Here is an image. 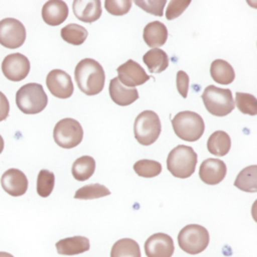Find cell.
Listing matches in <instances>:
<instances>
[{
    "label": "cell",
    "instance_id": "6da1fadb",
    "mask_svg": "<svg viewBox=\"0 0 257 257\" xmlns=\"http://www.w3.org/2000/svg\"><path fill=\"white\" fill-rule=\"evenodd\" d=\"M74 78L78 88L86 95H95L104 87V70L99 62L92 58H84L76 64Z\"/></svg>",
    "mask_w": 257,
    "mask_h": 257
},
{
    "label": "cell",
    "instance_id": "7a4b0ae2",
    "mask_svg": "<svg viewBox=\"0 0 257 257\" xmlns=\"http://www.w3.org/2000/svg\"><path fill=\"white\" fill-rule=\"evenodd\" d=\"M197 165V154L193 148L179 145L168 155V171L176 178L186 179L193 175Z\"/></svg>",
    "mask_w": 257,
    "mask_h": 257
},
{
    "label": "cell",
    "instance_id": "3957f363",
    "mask_svg": "<svg viewBox=\"0 0 257 257\" xmlns=\"http://www.w3.org/2000/svg\"><path fill=\"white\" fill-rule=\"evenodd\" d=\"M17 107L26 114H35L42 111L48 102L43 86L39 83H27L16 92Z\"/></svg>",
    "mask_w": 257,
    "mask_h": 257
},
{
    "label": "cell",
    "instance_id": "277c9868",
    "mask_svg": "<svg viewBox=\"0 0 257 257\" xmlns=\"http://www.w3.org/2000/svg\"><path fill=\"white\" fill-rule=\"evenodd\" d=\"M175 134L186 142H196L204 134L205 123L197 112L185 110L178 112L172 119Z\"/></svg>",
    "mask_w": 257,
    "mask_h": 257
},
{
    "label": "cell",
    "instance_id": "5b68a950",
    "mask_svg": "<svg viewBox=\"0 0 257 257\" xmlns=\"http://www.w3.org/2000/svg\"><path fill=\"white\" fill-rule=\"evenodd\" d=\"M202 99L206 109L216 116H225L235 107L232 92L228 88L209 85L205 88Z\"/></svg>",
    "mask_w": 257,
    "mask_h": 257
},
{
    "label": "cell",
    "instance_id": "8992f818",
    "mask_svg": "<svg viewBox=\"0 0 257 257\" xmlns=\"http://www.w3.org/2000/svg\"><path fill=\"white\" fill-rule=\"evenodd\" d=\"M210 241L208 230L197 224H189L185 226L178 235V243L180 248L188 254L196 255L204 251Z\"/></svg>",
    "mask_w": 257,
    "mask_h": 257
},
{
    "label": "cell",
    "instance_id": "52a82bcc",
    "mask_svg": "<svg viewBox=\"0 0 257 257\" xmlns=\"http://www.w3.org/2000/svg\"><path fill=\"white\" fill-rule=\"evenodd\" d=\"M162 125L159 115L153 110H144L136 118L134 133L137 141L143 146L154 144L160 134Z\"/></svg>",
    "mask_w": 257,
    "mask_h": 257
},
{
    "label": "cell",
    "instance_id": "ba28073f",
    "mask_svg": "<svg viewBox=\"0 0 257 257\" xmlns=\"http://www.w3.org/2000/svg\"><path fill=\"white\" fill-rule=\"evenodd\" d=\"M82 138V126L77 120L70 117L60 119L53 128L54 142L63 149H72L78 146Z\"/></svg>",
    "mask_w": 257,
    "mask_h": 257
},
{
    "label": "cell",
    "instance_id": "9c48e42d",
    "mask_svg": "<svg viewBox=\"0 0 257 257\" xmlns=\"http://www.w3.org/2000/svg\"><path fill=\"white\" fill-rule=\"evenodd\" d=\"M26 38L24 25L15 18H4L0 21V44L9 49L23 45Z\"/></svg>",
    "mask_w": 257,
    "mask_h": 257
},
{
    "label": "cell",
    "instance_id": "30bf717a",
    "mask_svg": "<svg viewBox=\"0 0 257 257\" xmlns=\"http://www.w3.org/2000/svg\"><path fill=\"white\" fill-rule=\"evenodd\" d=\"M1 69L7 79L11 81H20L28 75L30 62L25 55L16 52L5 56L1 64Z\"/></svg>",
    "mask_w": 257,
    "mask_h": 257
},
{
    "label": "cell",
    "instance_id": "8fae6325",
    "mask_svg": "<svg viewBox=\"0 0 257 257\" xmlns=\"http://www.w3.org/2000/svg\"><path fill=\"white\" fill-rule=\"evenodd\" d=\"M46 85L50 93L58 98H68L73 93L70 75L61 69H52L46 76Z\"/></svg>",
    "mask_w": 257,
    "mask_h": 257
},
{
    "label": "cell",
    "instance_id": "7c38bea8",
    "mask_svg": "<svg viewBox=\"0 0 257 257\" xmlns=\"http://www.w3.org/2000/svg\"><path fill=\"white\" fill-rule=\"evenodd\" d=\"M116 72L120 83L131 87L142 85L150 79V75L146 73L145 69L133 59L120 64L116 68Z\"/></svg>",
    "mask_w": 257,
    "mask_h": 257
},
{
    "label": "cell",
    "instance_id": "4fadbf2b",
    "mask_svg": "<svg viewBox=\"0 0 257 257\" xmlns=\"http://www.w3.org/2000/svg\"><path fill=\"white\" fill-rule=\"evenodd\" d=\"M174 250L172 237L165 233H155L145 242L147 257H172Z\"/></svg>",
    "mask_w": 257,
    "mask_h": 257
},
{
    "label": "cell",
    "instance_id": "5bb4252c",
    "mask_svg": "<svg viewBox=\"0 0 257 257\" xmlns=\"http://www.w3.org/2000/svg\"><path fill=\"white\" fill-rule=\"evenodd\" d=\"M227 173L225 163L219 159L209 158L203 161L199 169L201 181L207 185H217L221 183Z\"/></svg>",
    "mask_w": 257,
    "mask_h": 257
},
{
    "label": "cell",
    "instance_id": "9a60e30c",
    "mask_svg": "<svg viewBox=\"0 0 257 257\" xmlns=\"http://www.w3.org/2000/svg\"><path fill=\"white\" fill-rule=\"evenodd\" d=\"M3 190L13 197H19L26 193L28 180L25 174L18 169H8L1 177Z\"/></svg>",
    "mask_w": 257,
    "mask_h": 257
},
{
    "label": "cell",
    "instance_id": "2e32d148",
    "mask_svg": "<svg viewBox=\"0 0 257 257\" xmlns=\"http://www.w3.org/2000/svg\"><path fill=\"white\" fill-rule=\"evenodd\" d=\"M72 10L78 20L92 23L101 15V3L99 0H74Z\"/></svg>",
    "mask_w": 257,
    "mask_h": 257
},
{
    "label": "cell",
    "instance_id": "e0dca14e",
    "mask_svg": "<svg viewBox=\"0 0 257 257\" xmlns=\"http://www.w3.org/2000/svg\"><path fill=\"white\" fill-rule=\"evenodd\" d=\"M43 21L50 26H57L65 21L68 16V7L64 1L49 0L41 11Z\"/></svg>",
    "mask_w": 257,
    "mask_h": 257
},
{
    "label": "cell",
    "instance_id": "ac0fdd59",
    "mask_svg": "<svg viewBox=\"0 0 257 257\" xmlns=\"http://www.w3.org/2000/svg\"><path fill=\"white\" fill-rule=\"evenodd\" d=\"M108 91L112 101L120 106H125L139 98V92L137 88H128L120 83L117 77L110 79Z\"/></svg>",
    "mask_w": 257,
    "mask_h": 257
},
{
    "label": "cell",
    "instance_id": "d6986e66",
    "mask_svg": "<svg viewBox=\"0 0 257 257\" xmlns=\"http://www.w3.org/2000/svg\"><path fill=\"white\" fill-rule=\"evenodd\" d=\"M143 38L149 47H160L164 45L168 39V29L166 25L160 21L150 22L144 28Z\"/></svg>",
    "mask_w": 257,
    "mask_h": 257
},
{
    "label": "cell",
    "instance_id": "ffe728a7",
    "mask_svg": "<svg viewBox=\"0 0 257 257\" xmlns=\"http://www.w3.org/2000/svg\"><path fill=\"white\" fill-rule=\"evenodd\" d=\"M56 251L60 255H77L88 251L89 240L83 236H73L59 240L56 244Z\"/></svg>",
    "mask_w": 257,
    "mask_h": 257
},
{
    "label": "cell",
    "instance_id": "44dd1931",
    "mask_svg": "<svg viewBox=\"0 0 257 257\" xmlns=\"http://www.w3.org/2000/svg\"><path fill=\"white\" fill-rule=\"evenodd\" d=\"M143 61L152 73H160L169 66L168 54L161 48H152L143 56Z\"/></svg>",
    "mask_w": 257,
    "mask_h": 257
},
{
    "label": "cell",
    "instance_id": "7402d4cb",
    "mask_svg": "<svg viewBox=\"0 0 257 257\" xmlns=\"http://www.w3.org/2000/svg\"><path fill=\"white\" fill-rule=\"evenodd\" d=\"M210 74L213 80L220 84H230L235 78L233 67L223 59H216L211 63Z\"/></svg>",
    "mask_w": 257,
    "mask_h": 257
},
{
    "label": "cell",
    "instance_id": "603a6c76",
    "mask_svg": "<svg viewBox=\"0 0 257 257\" xmlns=\"http://www.w3.org/2000/svg\"><path fill=\"white\" fill-rule=\"evenodd\" d=\"M231 148V139L229 135L223 131L214 132L208 139L207 149L209 153L217 156L223 157L227 155Z\"/></svg>",
    "mask_w": 257,
    "mask_h": 257
},
{
    "label": "cell",
    "instance_id": "cb8c5ba5",
    "mask_svg": "<svg viewBox=\"0 0 257 257\" xmlns=\"http://www.w3.org/2000/svg\"><path fill=\"white\" fill-rule=\"evenodd\" d=\"M234 185L241 191L255 193L257 191V166L252 165L243 169L238 174Z\"/></svg>",
    "mask_w": 257,
    "mask_h": 257
},
{
    "label": "cell",
    "instance_id": "d4e9b609",
    "mask_svg": "<svg viewBox=\"0 0 257 257\" xmlns=\"http://www.w3.org/2000/svg\"><path fill=\"white\" fill-rule=\"evenodd\" d=\"M95 161L90 156H82L74 161L71 168L72 176L77 181L88 180L94 173Z\"/></svg>",
    "mask_w": 257,
    "mask_h": 257
},
{
    "label": "cell",
    "instance_id": "484cf974",
    "mask_svg": "<svg viewBox=\"0 0 257 257\" xmlns=\"http://www.w3.org/2000/svg\"><path fill=\"white\" fill-rule=\"evenodd\" d=\"M110 257H141V249L137 241L131 238L119 239L112 245Z\"/></svg>",
    "mask_w": 257,
    "mask_h": 257
},
{
    "label": "cell",
    "instance_id": "4316f807",
    "mask_svg": "<svg viewBox=\"0 0 257 257\" xmlns=\"http://www.w3.org/2000/svg\"><path fill=\"white\" fill-rule=\"evenodd\" d=\"M87 34V30L83 26L75 23L67 24L60 30V35L62 39L72 45L82 44L85 41Z\"/></svg>",
    "mask_w": 257,
    "mask_h": 257
},
{
    "label": "cell",
    "instance_id": "83f0119b",
    "mask_svg": "<svg viewBox=\"0 0 257 257\" xmlns=\"http://www.w3.org/2000/svg\"><path fill=\"white\" fill-rule=\"evenodd\" d=\"M108 195H110V191L103 185L90 184L78 189L74 194V198L79 200H92Z\"/></svg>",
    "mask_w": 257,
    "mask_h": 257
},
{
    "label": "cell",
    "instance_id": "f1b7e54d",
    "mask_svg": "<svg viewBox=\"0 0 257 257\" xmlns=\"http://www.w3.org/2000/svg\"><path fill=\"white\" fill-rule=\"evenodd\" d=\"M54 182H55V177L52 172L44 169L41 170L37 176V182H36L37 194L42 198L48 197L52 193V190L54 188Z\"/></svg>",
    "mask_w": 257,
    "mask_h": 257
},
{
    "label": "cell",
    "instance_id": "f546056e",
    "mask_svg": "<svg viewBox=\"0 0 257 257\" xmlns=\"http://www.w3.org/2000/svg\"><path fill=\"white\" fill-rule=\"evenodd\" d=\"M234 103L242 113L250 115L257 113V99L250 93L236 92Z\"/></svg>",
    "mask_w": 257,
    "mask_h": 257
},
{
    "label": "cell",
    "instance_id": "4dcf8cb0",
    "mask_svg": "<svg viewBox=\"0 0 257 257\" xmlns=\"http://www.w3.org/2000/svg\"><path fill=\"white\" fill-rule=\"evenodd\" d=\"M134 171L144 178L157 177L162 172V166L159 162L153 160H140L135 163Z\"/></svg>",
    "mask_w": 257,
    "mask_h": 257
},
{
    "label": "cell",
    "instance_id": "1f68e13d",
    "mask_svg": "<svg viewBox=\"0 0 257 257\" xmlns=\"http://www.w3.org/2000/svg\"><path fill=\"white\" fill-rule=\"evenodd\" d=\"M105 10L114 16H121L126 14L132 8L131 0H105Z\"/></svg>",
    "mask_w": 257,
    "mask_h": 257
},
{
    "label": "cell",
    "instance_id": "d6a6232c",
    "mask_svg": "<svg viewBox=\"0 0 257 257\" xmlns=\"http://www.w3.org/2000/svg\"><path fill=\"white\" fill-rule=\"evenodd\" d=\"M135 3L145 10L146 12L156 15L163 16V10L167 3L166 0H136Z\"/></svg>",
    "mask_w": 257,
    "mask_h": 257
},
{
    "label": "cell",
    "instance_id": "836d02e7",
    "mask_svg": "<svg viewBox=\"0 0 257 257\" xmlns=\"http://www.w3.org/2000/svg\"><path fill=\"white\" fill-rule=\"evenodd\" d=\"M191 1H184V0H172L169 2L167 11H166V18L168 20H173L179 17L186 8L190 5Z\"/></svg>",
    "mask_w": 257,
    "mask_h": 257
},
{
    "label": "cell",
    "instance_id": "e575fe53",
    "mask_svg": "<svg viewBox=\"0 0 257 257\" xmlns=\"http://www.w3.org/2000/svg\"><path fill=\"white\" fill-rule=\"evenodd\" d=\"M177 89L179 91V93L186 98L188 95V90H189V76L188 74L183 71V70H179L177 72Z\"/></svg>",
    "mask_w": 257,
    "mask_h": 257
},
{
    "label": "cell",
    "instance_id": "d590c367",
    "mask_svg": "<svg viewBox=\"0 0 257 257\" xmlns=\"http://www.w3.org/2000/svg\"><path fill=\"white\" fill-rule=\"evenodd\" d=\"M9 101L6 95L0 91V121L5 120L9 114Z\"/></svg>",
    "mask_w": 257,
    "mask_h": 257
},
{
    "label": "cell",
    "instance_id": "8d00e7d4",
    "mask_svg": "<svg viewBox=\"0 0 257 257\" xmlns=\"http://www.w3.org/2000/svg\"><path fill=\"white\" fill-rule=\"evenodd\" d=\"M3 149H4V140H3V138L0 135V154L2 153Z\"/></svg>",
    "mask_w": 257,
    "mask_h": 257
},
{
    "label": "cell",
    "instance_id": "74e56055",
    "mask_svg": "<svg viewBox=\"0 0 257 257\" xmlns=\"http://www.w3.org/2000/svg\"><path fill=\"white\" fill-rule=\"evenodd\" d=\"M0 257H14V256L7 252H0Z\"/></svg>",
    "mask_w": 257,
    "mask_h": 257
}]
</instances>
